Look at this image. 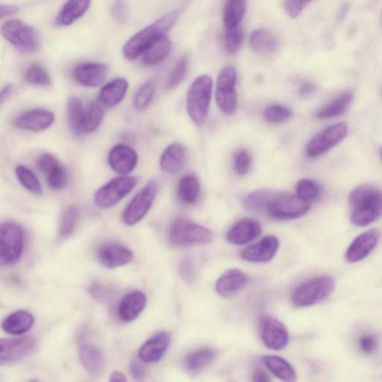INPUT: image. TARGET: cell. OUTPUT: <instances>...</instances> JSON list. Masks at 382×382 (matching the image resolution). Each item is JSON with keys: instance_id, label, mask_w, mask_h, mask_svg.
Instances as JSON below:
<instances>
[{"instance_id": "obj_25", "label": "cell", "mask_w": 382, "mask_h": 382, "mask_svg": "<svg viewBox=\"0 0 382 382\" xmlns=\"http://www.w3.org/2000/svg\"><path fill=\"white\" fill-rule=\"evenodd\" d=\"M80 363L87 373L92 376H98L105 366V359L101 350L95 345L82 346L79 353Z\"/></svg>"}, {"instance_id": "obj_37", "label": "cell", "mask_w": 382, "mask_h": 382, "mask_svg": "<svg viewBox=\"0 0 382 382\" xmlns=\"http://www.w3.org/2000/svg\"><path fill=\"white\" fill-rule=\"evenodd\" d=\"M216 356V352L211 348H202L194 351L185 360V365L191 372H199L207 367Z\"/></svg>"}, {"instance_id": "obj_8", "label": "cell", "mask_w": 382, "mask_h": 382, "mask_svg": "<svg viewBox=\"0 0 382 382\" xmlns=\"http://www.w3.org/2000/svg\"><path fill=\"white\" fill-rule=\"evenodd\" d=\"M3 36L19 50L26 54H34L40 46V38L32 26L12 19L6 22L1 28Z\"/></svg>"}, {"instance_id": "obj_53", "label": "cell", "mask_w": 382, "mask_h": 382, "mask_svg": "<svg viewBox=\"0 0 382 382\" xmlns=\"http://www.w3.org/2000/svg\"><path fill=\"white\" fill-rule=\"evenodd\" d=\"M308 3L305 0H286L287 13L292 18H296L301 15Z\"/></svg>"}, {"instance_id": "obj_38", "label": "cell", "mask_w": 382, "mask_h": 382, "mask_svg": "<svg viewBox=\"0 0 382 382\" xmlns=\"http://www.w3.org/2000/svg\"><path fill=\"white\" fill-rule=\"evenodd\" d=\"M15 174L19 182L29 192L36 195L43 193L42 186L32 170L20 165L16 168Z\"/></svg>"}, {"instance_id": "obj_50", "label": "cell", "mask_w": 382, "mask_h": 382, "mask_svg": "<svg viewBox=\"0 0 382 382\" xmlns=\"http://www.w3.org/2000/svg\"><path fill=\"white\" fill-rule=\"evenodd\" d=\"M111 14L118 23L122 24H126L129 18V9L126 2L124 0H118L113 5Z\"/></svg>"}, {"instance_id": "obj_60", "label": "cell", "mask_w": 382, "mask_h": 382, "mask_svg": "<svg viewBox=\"0 0 382 382\" xmlns=\"http://www.w3.org/2000/svg\"><path fill=\"white\" fill-rule=\"evenodd\" d=\"M109 381L111 382H125L127 381V379L121 372L115 371L110 375Z\"/></svg>"}, {"instance_id": "obj_6", "label": "cell", "mask_w": 382, "mask_h": 382, "mask_svg": "<svg viewBox=\"0 0 382 382\" xmlns=\"http://www.w3.org/2000/svg\"><path fill=\"white\" fill-rule=\"evenodd\" d=\"M212 239L210 230L183 218L175 219L169 231V239L175 246L188 247L207 244Z\"/></svg>"}, {"instance_id": "obj_41", "label": "cell", "mask_w": 382, "mask_h": 382, "mask_svg": "<svg viewBox=\"0 0 382 382\" xmlns=\"http://www.w3.org/2000/svg\"><path fill=\"white\" fill-rule=\"evenodd\" d=\"M296 193L299 198L311 202L321 198L322 187L312 180H302L296 184Z\"/></svg>"}, {"instance_id": "obj_52", "label": "cell", "mask_w": 382, "mask_h": 382, "mask_svg": "<svg viewBox=\"0 0 382 382\" xmlns=\"http://www.w3.org/2000/svg\"><path fill=\"white\" fill-rule=\"evenodd\" d=\"M378 346V340L374 335H365L359 340V347L363 352L370 355L375 352Z\"/></svg>"}, {"instance_id": "obj_7", "label": "cell", "mask_w": 382, "mask_h": 382, "mask_svg": "<svg viewBox=\"0 0 382 382\" xmlns=\"http://www.w3.org/2000/svg\"><path fill=\"white\" fill-rule=\"evenodd\" d=\"M24 247V232L22 226L4 223L0 227V262L3 266L16 264L22 257Z\"/></svg>"}, {"instance_id": "obj_49", "label": "cell", "mask_w": 382, "mask_h": 382, "mask_svg": "<svg viewBox=\"0 0 382 382\" xmlns=\"http://www.w3.org/2000/svg\"><path fill=\"white\" fill-rule=\"evenodd\" d=\"M252 164V158L249 152L246 150H241L237 152L234 157V169L239 175H245L249 172Z\"/></svg>"}, {"instance_id": "obj_12", "label": "cell", "mask_w": 382, "mask_h": 382, "mask_svg": "<svg viewBox=\"0 0 382 382\" xmlns=\"http://www.w3.org/2000/svg\"><path fill=\"white\" fill-rule=\"evenodd\" d=\"M236 79L237 73L234 68L226 67L221 72L216 82V104L227 116L232 115L237 109Z\"/></svg>"}, {"instance_id": "obj_23", "label": "cell", "mask_w": 382, "mask_h": 382, "mask_svg": "<svg viewBox=\"0 0 382 382\" xmlns=\"http://www.w3.org/2000/svg\"><path fill=\"white\" fill-rule=\"evenodd\" d=\"M148 297L141 291L130 292L122 299L118 307L121 321L129 323L135 321L145 309Z\"/></svg>"}, {"instance_id": "obj_29", "label": "cell", "mask_w": 382, "mask_h": 382, "mask_svg": "<svg viewBox=\"0 0 382 382\" xmlns=\"http://www.w3.org/2000/svg\"><path fill=\"white\" fill-rule=\"evenodd\" d=\"M90 0H68L61 8L56 19L59 26H69L77 22L88 11Z\"/></svg>"}, {"instance_id": "obj_15", "label": "cell", "mask_w": 382, "mask_h": 382, "mask_svg": "<svg viewBox=\"0 0 382 382\" xmlns=\"http://www.w3.org/2000/svg\"><path fill=\"white\" fill-rule=\"evenodd\" d=\"M97 257L103 266L113 269L129 264L133 260V253L125 246L108 243L99 248Z\"/></svg>"}, {"instance_id": "obj_55", "label": "cell", "mask_w": 382, "mask_h": 382, "mask_svg": "<svg viewBox=\"0 0 382 382\" xmlns=\"http://www.w3.org/2000/svg\"><path fill=\"white\" fill-rule=\"evenodd\" d=\"M180 274L186 282H192L194 278V268L189 260H184L180 268Z\"/></svg>"}, {"instance_id": "obj_21", "label": "cell", "mask_w": 382, "mask_h": 382, "mask_svg": "<svg viewBox=\"0 0 382 382\" xmlns=\"http://www.w3.org/2000/svg\"><path fill=\"white\" fill-rule=\"evenodd\" d=\"M109 70L106 65L100 63H84L78 65L74 70V77L77 83L88 88L101 86L108 77Z\"/></svg>"}, {"instance_id": "obj_48", "label": "cell", "mask_w": 382, "mask_h": 382, "mask_svg": "<svg viewBox=\"0 0 382 382\" xmlns=\"http://www.w3.org/2000/svg\"><path fill=\"white\" fill-rule=\"evenodd\" d=\"M292 116V111L290 109L280 105H271L264 113L265 120L273 123L285 121Z\"/></svg>"}, {"instance_id": "obj_30", "label": "cell", "mask_w": 382, "mask_h": 382, "mask_svg": "<svg viewBox=\"0 0 382 382\" xmlns=\"http://www.w3.org/2000/svg\"><path fill=\"white\" fill-rule=\"evenodd\" d=\"M171 40L166 36L159 38L142 54L143 63L148 66H154L161 63L166 58L171 51Z\"/></svg>"}, {"instance_id": "obj_42", "label": "cell", "mask_w": 382, "mask_h": 382, "mask_svg": "<svg viewBox=\"0 0 382 382\" xmlns=\"http://www.w3.org/2000/svg\"><path fill=\"white\" fill-rule=\"evenodd\" d=\"M79 212L74 206L69 207L62 216L60 225V234L64 239H67L74 233L79 220Z\"/></svg>"}, {"instance_id": "obj_47", "label": "cell", "mask_w": 382, "mask_h": 382, "mask_svg": "<svg viewBox=\"0 0 382 382\" xmlns=\"http://www.w3.org/2000/svg\"><path fill=\"white\" fill-rule=\"evenodd\" d=\"M244 39L243 30L239 26L226 29L225 35V47L229 54H234L241 48Z\"/></svg>"}, {"instance_id": "obj_33", "label": "cell", "mask_w": 382, "mask_h": 382, "mask_svg": "<svg viewBox=\"0 0 382 382\" xmlns=\"http://www.w3.org/2000/svg\"><path fill=\"white\" fill-rule=\"evenodd\" d=\"M263 363L275 376L282 381L292 382L296 380L294 369L284 358L277 356H266L263 357Z\"/></svg>"}, {"instance_id": "obj_24", "label": "cell", "mask_w": 382, "mask_h": 382, "mask_svg": "<svg viewBox=\"0 0 382 382\" xmlns=\"http://www.w3.org/2000/svg\"><path fill=\"white\" fill-rule=\"evenodd\" d=\"M248 280L247 276L239 269L227 271L216 281V292L223 297L232 296L240 292Z\"/></svg>"}, {"instance_id": "obj_58", "label": "cell", "mask_w": 382, "mask_h": 382, "mask_svg": "<svg viewBox=\"0 0 382 382\" xmlns=\"http://www.w3.org/2000/svg\"><path fill=\"white\" fill-rule=\"evenodd\" d=\"M13 91H14V86L12 84H8L3 88L1 91V94H0V102H1V104H3V103L10 97H11Z\"/></svg>"}, {"instance_id": "obj_62", "label": "cell", "mask_w": 382, "mask_h": 382, "mask_svg": "<svg viewBox=\"0 0 382 382\" xmlns=\"http://www.w3.org/2000/svg\"><path fill=\"white\" fill-rule=\"evenodd\" d=\"M305 1L309 3L310 1H311V0H305Z\"/></svg>"}, {"instance_id": "obj_17", "label": "cell", "mask_w": 382, "mask_h": 382, "mask_svg": "<svg viewBox=\"0 0 382 382\" xmlns=\"http://www.w3.org/2000/svg\"><path fill=\"white\" fill-rule=\"evenodd\" d=\"M380 233L376 230L367 231L356 237L349 246L346 259L349 263H356L365 259L377 246Z\"/></svg>"}, {"instance_id": "obj_40", "label": "cell", "mask_w": 382, "mask_h": 382, "mask_svg": "<svg viewBox=\"0 0 382 382\" xmlns=\"http://www.w3.org/2000/svg\"><path fill=\"white\" fill-rule=\"evenodd\" d=\"M157 86L153 80L145 82L137 91L134 97V106L138 111L146 110L150 106L154 95H156Z\"/></svg>"}, {"instance_id": "obj_5", "label": "cell", "mask_w": 382, "mask_h": 382, "mask_svg": "<svg viewBox=\"0 0 382 382\" xmlns=\"http://www.w3.org/2000/svg\"><path fill=\"white\" fill-rule=\"evenodd\" d=\"M335 287V282L332 277L321 276L312 278L295 289L292 294V302L299 308L316 305L331 295Z\"/></svg>"}, {"instance_id": "obj_43", "label": "cell", "mask_w": 382, "mask_h": 382, "mask_svg": "<svg viewBox=\"0 0 382 382\" xmlns=\"http://www.w3.org/2000/svg\"><path fill=\"white\" fill-rule=\"evenodd\" d=\"M189 60L187 56L181 58L175 65L168 78L166 88L173 89L177 87L188 74Z\"/></svg>"}, {"instance_id": "obj_13", "label": "cell", "mask_w": 382, "mask_h": 382, "mask_svg": "<svg viewBox=\"0 0 382 382\" xmlns=\"http://www.w3.org/2000/svg\"><path fill=\"white\" fill-rule=\"evenodd\" d=\"M35 347V340L26 336L0 340V363L13 364L27 357Z\"/></svg>"}, {"instance_id": "obj_35", "label": "cell", "mask_w": 382, "mask_h": 382, "mask_svg": "<svg viewBox=\"0 0 382 382\" xmlns=\"http://www.w3.org/2000/svg\"><path fill=\"white\" fill-rule=\"evenodd\" d=\"M247 0H228L223 15L226 29L239 27L245 16Z\"/></svg>"}, {"instance_id": "obj_61", "label": "cell", "mask_w": 382, "mask_h": 382, "mask_svg": "<svg viewBox=\"0 0 382 382\" xmlns=\"http://www.w3.org/2000/svg\"><path fill=\"white\" fill-rule=\"evenodd\" d=\"M379 156H380V159H381V161H382V148H381L379 149Z\"/></svg>"}, {"instance_id": "obj_14", "label": "cell", "mask_w": 382, "mask_h": 382, "mask_svg": "<svg viewBox=\"0 0 382 382\" xmlns=\"http://www.w3.org/2000/svg\"><path fill=\"white\" fill-rule=\"evenodd\" d=\"M262 337L267 348L272 350L284 349L289 343V334L285 326L273 317L264 319Z\"/></svg>"}, {"instance_id": "obj_4", "label": "cell", "mask_w": 382, "mask_h": 382, "mask_svg": "<svg viewBox=\"0 0 382 382\" xmlns=\"http://www.w3.org/2000/svg\"><path fill=\"white\" fill-rule=\"evenodd\" d=\"M212 87V79L204 75L196 79L188 91V113L193 122L199 127L204 125L207 120Z\"/></svg>"}, {"instance_id": "obj_59", "label": "cell", "mask_w": 382, "mask_h": 382, "mask_svg": "<svg viewBox=\"0 0 382 382\" xmlns=\"http://www.w3.org/2000/svg\"><path fill=\"white\" fill-rule=\"evenodd\" d=\"M316 90V86L312 83H305L299 90V94L303 97H308L312 95Z\"/></svg>"}, {"instance_id": "obj_31", "label": "cell", "mask_w": 382, "mask_h": 382, "mask_svg": "<svg viewBox=\"0 0 382 382\" xmlns=\"http://www.w3.org/2000/svg\"><path fill=\"white\" fill-rule=\"evenodd\" d=\"M353 100L352 92L347 91L337 97L328 104L319 109L316 113V118L318 119L326 120L337 118L342 116L347 110Z\"/></svg>"}, {"instance_id": "obj_39", "label": "cell", "mask_w": 382, "mask_h": 382, "mask_svg": "<svg viewBox=\"0 0 382 382\" xmlns=\"http://www.w3.org/2000/svg\"><path fill=\"white\" fill-rule=\"evenodd\" d=\"M104 111L100 103L93 102L86 109L83 120V132L90 133L95 132L102 122Z\"/></svg>"}, {"instance_id": "obj_22", "label": "cell", "mask_w": 382, "mask_h": 382, "mask_svg": "<svg viewBox=\"0 0 382 382\" xmlns=\"http://www.w3.org/2000/svg\"><path fill=\"white\" fill-rule=\"evenodd\" d=\"M262 233L261 224L253 219H243L234 225L226 234V240L234 245L253 242Z\"/></svg>"}, {"instance_id": "obj_19", "label": "cell", "mask_w": 382, "mask_h": 382, "mask_svg": "<svg viewBox=\"0 0 382 382\" xmlns=\"http://www.w3.org/2000/svg\"><path fill=\"white\" fill-rule=\"evenodd\" d=\"M54 121L53 112L45 109H36L22 113L16 118L15 124L20 129L37 132L49 129Z\"/></svg>"}, {"instance_id": "obj_28", "label": "cell", "mask_w": 382, "mask_h": 382, "mask_svg": "<svg viewBox=\"0 0 382 382\" xmlns=\"http://www.w3.org/2000/svg\"><path fill=\"white\" fill-rule=\"evenodd\" d=\"M35 324L32 314L20 310L8 315L3 321L2 328L9 335H22L29 331Z\"/></svg>"}, {"instance_id": "obj_2", "label": "cell", "mask_w": 382, "mask_h": 382, "mask_svg": "<svg viewBox=\"0 0 382 382\" xmlns=\"http://www.w3.org/2000/svg\"><path fill=\"white\" fill-rule=\"evenodd\" d=\"M180 16V12L175 10L134 35L122 48L124 58L134 61L142 56L154 42L166 35L177 23Z\"/></svg>"}, {"instance_id": "obj_46", "label": "cell", "mask_w": 382, "mask_h": 382, "mask_svg": "<svg viewBox=\"0 0 382 382\" xmlns=\"http://www.w3.org/2000/svg\"><path fill=\"white\" fill-rule=\"evenodd\" d=\"M68 173L61 164L47 173V182L51 189L58 191L64 189L68 182Z\"/></svg>"}, {"instance_id": "obj_57", "label": "cell", "mask_w": 382, "mask_h": 382, "mask_svg": "<svg viewBox=\"0 0 382 382\" xmlns=\"http://www.w3.org/2000/svg\"><path fill=\"white\" fill-rule=\"evenodd\" d=\"M253 381L256 382H266L271 381V379L263 369H256L253 375Z\"/></svg>"}, {"instance_id": "obj_16", "label": "cell", "mask_w": 382, "mask_h": 382, "mask_svg": "<svg viewBox=\"0 0 382 382\" xmlns=\"http://www.w3.org/2000/svg\"><path fill=\"white\" fill-rule=\"evenodd\" d=\"M280 242L274 236H266L253 245L247 246L241 253L242 259L255 263L270 262L276 255Z\"/></svg>"}, {"instance_id": "obj_45", "label": "cell", "mask_w": 382, "mask_h": 382, "mask_svg": "<svg viewBox=\"0 0 382 382\" xmlns=\"http://www.w3.org/2000/svg\"><path fill=\"white\" fill-rule=\"evenodd\" d=\"M270 193L271 191H260L247 196V198L244 200L245 208L255 213L264 212Z\"/></svg>"}, {"instance_id": "obj_54", "label": "cell", "mask_w": 382, "mask_h": 382, "mask_svg": "<svg viewBox=\"0 0 382 382\" xmlns=\"http://www.w3.org/2000/svg\"><path fill=\"white\" fill-rule=\"evenodd\" d=\"M143 361L133 360L129 365V370L132 376L138 381L143 380L147 376V368L143 365Z\"/></svg>"}, {"instance_id": "obj_20", "label": "cell", "mask_w": 382, "mask_h": 382, "mask_svg": "<svg viewBox=\"0 0 382 382\" xmlns=\"http://www.w3.org/2000/svg\"><path fill=\"white\" fill-rule=\"evenodd\" d=\"M109 163L113 171L122 175L128 174L136 168L138 154L126 144H118L109 152Z\"/></svg>"}, {"instance_id": "obj_34", "label": "cell", "mask_w": 382, "mask_h": 382, "mask_svg": "<svg viewBox=\"0 0 382 382\" xmlns=\"http://www.w3.org/2000/svg\"><path fill=\"white\" fill-rule=\"evenodd\" d=\"M200 184L196 175L188 174L184 175L178 184V196L186 204L193 205L197 202L200 195Z\"/></svg>"}, {"instance_id": "obj_1", "label": "cell", "mask_w": 382, "mask_h": 382, "mask_svg": "<svg viewBox=\"0 0 382 382\" xmlns=\"http://www.w3.org/2000/svg\"><path fill=\"white\" fill-rule=\"evenodd\" d=\"M350 221L366 226L382 216V192L370 185H361L349 194Z\"/></svg>"}, {"instance_id": "obj_3", "label": "cell", "mask_w": 382, "mask_h": 382, "mask_svg": "<svg viewBox=\"0 0 382 382\" xmlns=\"http://www.w3.org/2000/svg\"><path fill=\"white\" fill-rule=\"evenodd\" d=\"M311 209L309 202L298 195L271 191L264 212L277 220H294L302 218Z\"/></svg>"}, {"instance_id": "obj_51", "label": "cell", "mask_w": 382, "mask_h": 382, "mask_svg": "<svg viewBox=\"0 0 382 382\" xmlns=\"http://www.w3.org/2000/svg\"><path fill=\"white\" fill-rule=\"evenodd\" d=\"M60 164L58 159L51 154H45L37 161V167L41 171L47 174Z\"/></svg>"}, {"instance_id": "obj_36", "label": "cell", "mask_w": 382, "mask_h": 382, "mask_svg": "<svg viewBox=\"0 0 382 382\" xmlns=\"http://www.w3.org/2000/svg\"><path fill=\"white\" fill-rule=\"evenodd\" d=\"M86 109L78 97H71L67 102V118L69 126L76 136L83 133V120Z\"/></svg>"}, {"instance_id": "obj_11", "label": "cell", "mask_w": 382, "mask_h": 382, "mask_svg": "<svg viewBox=\"0 0 382 382\" xmlns=\"http://www.w3.org/2000/svg\"><path fill=\"white\" fill-rule=\"evenodd\" d=\"M347 134L348 125L344 122L328 127L310 141L306 148L307 156L311 158L322 156L342 142Z\"/></svg>"}, {"instance_id": "obj_10", "label": "cell", "mask_w": 382, "mask_h": 382, "mask_svg": "<svg viewBox=\"0 0 382 382\" xmlns=\"http://www.w3.org/2000/svg\"><path fill=\"white\" fill-rule=\"evenodd\" d=\"M137 180L120 177L102 186L95 195V202L100 209H109L117 205L136 187Z\"/></svg>"}, {"instance_id": "obj_44", "label": "cell", "mask_w": 382, "mask_h": 382, "mask_svg": "<svg viewBox=\"0 0 382 382\" xmlns=\"http://www.w3.org/2000/svg\"><path fill=\"white\" fill-rule=\"evenodd\" d=\"M25 79L29 83L48 86L51 84V79L47 70L37 65H31L26 71Z\"/></svg>"}, {"instance_id": "obj_26", "label": "cell", "mask_w": 382, "mask_h": 382, "mask_svg": "<svg viewBox=\"0 0 382 382\" xmlns=\"http://www.w3.org/2000/svg\"><path fill=\"white\" fill-rule=\"evenodd\" d=\"M187 159V151L182 144H171L162 154L160 161L161 168L168 173L179 172Z\"/></svg>"}, {"instance_id": "obj_56", "label": "cell", "mask_w": 382, "mask_h": 382, "mask_svg": "<svg viewBox=\"0 0 382 382\" xmlns=\"http://www.w3.org/2000/svg\"><path fill=\"white\" fill-rule=\"evenodd\" d=\"M18 11L19 9L15 6L2 5L1 7H0V14H1L2 18L14 15L17 14Z\"/></svg>"}, {"instance_id": "obj_27", "label": "cell", "mask_w": 382, "mask_h": 382, "mask_svg": "<svg viewBox=\"0 0 382 382\" xmlns=\"http://www.w3.org/2000/svg\"><path fill=\"white\" fill-rule=\"evenodd\" d=\"M129 88L126 79L119 78L109 82L100 93V101L103 106L112 108L118 106L125 97Z\"/></svg>"}, {"instance_id": "obj_9", "label": "cell", "mask_w": 382, "mask_h": 382, "mask_svg": "<svg viewBox=\"0 0 382 382\" xmlns=\"http://www.w3.org/2000/svg\"><path fill=\"white\" fill-rule=\"evenodd\" d=\"M158 183L150 181L132 200L122 214V221L128 225L141 221L150 210L158 193Z\"/></svg>"}, {"instance_id": "obj_32", "label": "cell", "mask_w": 382, "mask_h": 382, "mask_svg": "<svg viewBox=\"0 0 382 382\" xmlns=\"http://www.w3.org/2000/svg\"><path fill=\"white\" fill-rule=\"evenodd\" d=\"M250 45L255 54L265 56L274 53L278 41L269 31L257 29L250 35Z\"/></svg>"}, {"instance_id": "obj_18", "label": "cell", "mask_w": 382, "mask_h": 382, "mask_svg": "<svg viewBox=\"0 0 382 382\" xmlns=\"http://www.w3.org/2000/svg\"><path fill=\"white\" fill-rule=\"evenodd\" d=\"M170 342V335L167 332L154 334L141 347L138 353L139 359L144 363H159L167 353Z\"/></svg>"}]
</instances>
